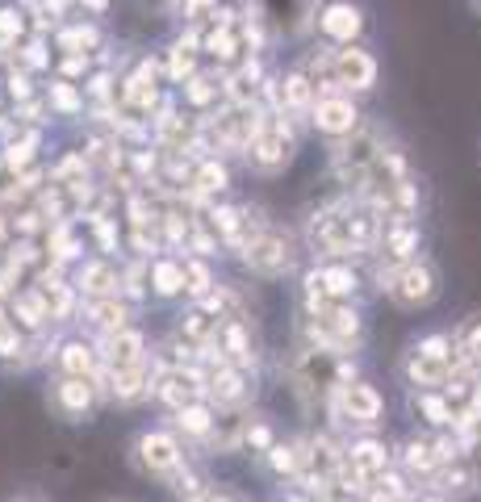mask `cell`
<instances>
[{
  "instance_id": "1",
  "label": "cell",
  "mask_w": 481,
  "mask_h": 502,
  "mask_svg": "<svg viewBox=\"0 0 481 502\" xmlns=\"http://www.w3.org/2000/svg\"><path fill=\"white\" fill-rule=\"evenodd\" d=\"M389 298L402 310H423L431 301L440 298V272L431 268L427 259H411L402 264L394 276H389Z\"/></svg>"
},
{
  "instance_id": "2",
  "label": "cell",
  "mask_w": 481,
  "mask_h": 502,
  "mask_svg": "<svg viewBox=\"0 0 481 502\" xmlns=\"http://www.w3.org/2000/svg\"><path fill=\"white\" fill-rule=\"evenodd\" d=\"M248 160L251 168H260V172H276V168H285L293 160V135H289L285 118L276 126H260L248 143Z\"/></svg>"
},
{
  "instance_id": "3",
  "label": "cell",
  "mask_w": 481,
  "mask_h": 502,
  "mask_svg": "<svg viewBox=\"0 0 481 502\" xmlns=\"http://www.w3.org/2000/svg\"><path fill=\"white\" fill-rule=\"evenodd\" d=\"M330 71H335V84H344L352 93H369L372 84H377V59H372L369 51H356V46L335 51Z\"/></svg>"
},
{
  "instance_id": "4",
  "label": "cell",
  "mask_w": 481,
  "mask_h": 502,
  "mask_svg": "<svg viewBox=\"0 0 481 502\" xmlns=\"http://www.w3.org/2000/svg\"><path fill=\"white\" fill-rule=\"evenodd\" d=\"M310 122H314V130H322L327 138H344L356 130L360 113L347 96H322V101L310 105Z\"/></svg>"
},
{
  "instance_id": "5",
  "label": "cell",
  "mask_w": 481,
  "mask_h": 502,
  "mask_svg": "<svg viewBox=\"0 0 481 502\" xmlns=\"http://www.w3.org/2000/svg\"><path fill=\"white\" fill-rule=\"evenodd\" d=\"M248 264L256 272H264V276H285V272L293 268V247H289L285 235L264 231L260 239L248 247Z\"/></svg>"
},
{
  "instance_id": "6",
  "label": "cell",
  "mask_w": 481,
  "mask_h": 502,
  "mask_svg": "<svg viewBox=\"0 0 481 502\" xmlns=\"http://www.w3.org/2000/svg\"><path fill=\"white\" fill-rule=\"evenodd\" d=\"M138 465L155 477L176 473L180 469V444L167 432H147L143 440H138Z\"/></svg>"
},
{
  "instance_id": "7",
  "label": "cell",
  "mask_w": 481,
  "mask_h": 502,
  "mask_svg": "<svg viewBox=\"0 0 481 502\" xmlns=\"http://www.w3.org/2000/svg\"><path fill=\"white\" fill-rule=\"evenodd\" d=\"M318 29H322L330 42H344V46H347L352 38H360V29H364V13H360L352 0H335V4H327V9H322Z\"/></svg>"
},
{
  "instance_id": "8",
  "label": "cell",
  "mask_w": 481,
  "mask_h": 502,
  "mask_svg": "<svg viewBox=\"0 0 481 502\" xmlns=\"http://www.w3.org/2000/svg\"><path fill=\"white\" fill-rule=\"evenodd\" d=\"M381 394L372 390V385H364V381H352L344 390V410L352 423H377L381 419Z\"/></svg>"
},
{
  "instance_id": "9",
  "label": "cell",
  "mask_w": 481,
  "mask_h": 502,
  "mask_svg": "<svg viewBox=\"0 0 481 502\" xmlns=\"http://www.w3.org/2000/svg\"><path fill=\"white\" fill-rule=\"evenodd\" d=\"M55 402L63 415H71V419L88 415V410H93V385H88V377H63L55 385Z\"/></svg>"
},
{
  "instance_id": "10",
  "label": "cell",
  "mask_w": 481,
  "mask_h": 502,
  "mask_svg": "<svg viewBox=\"0 0 481 502\" xmlns=\"http://www.w3.org/2000/svg\"><path fill=\"white\" fill-rule=\"evenodd\" d=\"M406 373H411L414 385H444V377H448V360H444V356L414 352L411 365H406Z\"/></svg>"
},
{
  "instance_id": "11",
  "label": "cell",
  "mask_w": 481,
  "mask_h": 502,
  "mask_svg": "<svg viewBox=\"0 0 481 502\" xmlns=\"http://www.w3.org/2000/svg\"><path fill=\"white\" fill-rule=\"evenodd\" d=\"M110 360H113V368L138 365V360H143V335L118 326V335H113V343H110Z\"/></svg>"
},
{
  "instance_id": "12",
  "label": "cell",
  "mask_w": 481,
  "mask_h": 502,
  "mask_svg": "<svg viewBox=\"0 0 481 502\" xmlns=\"http://www.w3.org/2000/svg\"><path fill=\"white\" fill-rule=\"evenodd\" d=\"M143 385H147V368H143V360L113 373V394L122 398V402H135V398L143 394Z\"/></svg>"
},
{
  "instance_id": "13",
  "label": "cell",
  "mask_w": 481,
  "mask_h": 502,
  "mask_svg": "<svg viewBox=\"0 0 481 502\" xmlns=\"http://www.w3.org/2000/svg\"><path fill=\"white\" fill-rule=\"evenodd\" d=\"M93 348H88V343H68V348H63V356H59V365H63V373H68V377H88V373H93Z\"/></svg>"
},
{
  "instance_id": "14",
  "label": "cell",
  "mask_w": 481,
  "mask_h": 502,
  "mask_svg": "<svg viewBox=\"0 0 481 502\" xmlns=\"http://www.w3.org/2000/svg\"><path fill=\"white\" fill-rule=\"evenodd\" d=\"M151 276H155V293H159V298H172V293L184 289V268L172 264V259H159L151 268Z\"/></svg>"
},
{
  "instance_id": "15",
  "label": "cell",
  "mask_w": 481,
  "mask_h": 502,
  "mask_svg": "<svg viewBox=\"0 0 481 502\" xmlns=\"http://www.w3.org/2000/svg\"><path fill=\"white\" fill-rule=\"evenodd\" d=\"M176 423H180V432H189V435H209L214 432V419H209L206 407H180Z\"/></svg>"
},
{
  "instance_id": "16",
  "label": "cell",
  "mask_w": 481,
  "mask_h": 502,
  "mask_svg": "<svg viewBox=\"0 0 481 502\" xmlns=\"http://www.w3.org/2000/svg\"><path fill=\"white\" fill-rule=\"evenodd\" d=\"M452 348H461L469 360H481V314H477V318H469V323L456 331Z\"/></svg>"
},
{
  "instance_id": "17",
  "label": "cell",
  "mask_w": 481,
  "mask_h": 502,
  "mask_svg": "<svg viewBox=\"0 0 481 502\" xmlns=\"http://www.w3.org/2000/svg\"><path fill=\"white\" fill-rule=\"evenodd\" d=\"M322 285H327V293H335V298H347V293L356 289V276L347 268H330V272H322Z\"/></svg>"
},
{
  "instance_id": "18",
  "label": "cell",
  "mask_w": 481,
  "mask_h": 502,
  "mask_svg": "<svg viewBox=\"0 0 481 502\" xmlns=\"http://www.w3.org/2000/svg\"><path fill=\"white\" fill-rule=\"evenodd\" d=\"M285 96H289V105L306 109V105H310V80H306V76H289V80H285Z\"/></svg>"
},
{
  "instance_id": "19",
  "label": "cell",
  "mask_w": 481,
  "mask_h": 502,
  "mask_svg": "<svg viewBox=\"0 0 481 502\" xmlns=\"http://www.w3.org/2000/svg\"><path fill=\"white\" fill-rule=\"evenodd\" d=\"M214 394H218L222 402H234V398L243 394V381H239V373H231V368H226V373L214 381Z\"/></svg>"
},
{
  "instance_id": "20",
  "label": "cell",
  "mask_w": 481,
  "mask_h": 502,
  "mask_svg": "<svg viewBox=\"0 0 481 502\" xmlns=\"http://www.w3.org/2000/svg\"><path fill=\"white\" fill-rule=\"evenodd\" d=\"M51 101H55L63 113H76V109H80V96H76L71 84H51Z\"/></svg>"
},
{
  "instance_id": "21",
  "label": "cell",
  "mask_w": 481,
  "mask_h": 502,
  "mask_svg": "<svg viewBox=\"0 0 481 502\" xmlns=\"http://www.w3.org/2000/svg\"><path fill=\"white\" fill-rule=\"evenodd\" d=\"M206 46H209V54H218V59H231V54H234V34L222 26L218 34H209Z\"/></svg>"
},
{
  "instance_id": "22",
  "label": "cell",
  "mask_w": 481,
  "mask_h": 502,
  "mask_svg": "<svg viewBox=\"0 0 481 502\" xmlns=\"http://www.w3.org/2000/svg\"><path fill=\"white\" fill-rule=\"evenodd\" d=\"M214 13H218V0H189V4H184V17H189V21H209Z\"/></svg>"
},
{
  "instance_id": "23",
  "label": "cell",
  "mask_w": 481,
  "mask_h": 502,
  "mask_svg": "<svg viewBox=\"0 0 481 502\" xmlns=\"http://www.w3.org/2000/svg\"><path fill=\"white\" fill-rule=\"evenodd\" d=\"M419 407H423V410H427V415H431V423H436V427H444V423L452 419V410L444 407L440 398H419Z\"/></svg>"
},
{
  "instance_id": "24",
  "label": "cell",
  "mask_w": 481,
  "mask_h": 502,
  "mask_svg": "<svg viewBox=\"0 0 481 502\" xmlns=\"http://www.w3.org/2000/svg\"><path fill=\"white\" fill-rule=\"evenodd\" d=\"M352 461H360L364 469H377V465H385V457H381V449H377V444H360V449L352 452Z\"/></svg>"
},
{
  "instance_id": "25",
  "label": "cell",
  "mask_w": 481,
  "mask_h": 502,
  "mask_svg": "<svg viewBox=\"0 0 481 502\" xmlns=\"http://www.w3.org/2000/svg\"><path fill=\"white\" fill-rule=\"evenodd\" d=\"M184 281H192V293H206L209 289V272L201 268V264H184Z\"/></svg>"
},
{
  "instance_id": "26",
  "label": "cell",
  "mask_w": 481,
  "mask_h": 502,
  "mask_svg": "<svg viewBox=\"0 0 481 502\" xmlns=\"http://www.w3.org/2000/svg\"><path fill=\"white\" fill-rule=\"evenodd\" d=\"M411 247H419V231H398L394 235V256H411Z\"/></svg>"
},
{
  "instance_id": "27",
  "label": "cell",
  "mask_w": 481,
  "mask_h": 502,
  "mask_svg": "<svg viewBox=\"0 0 481 502\" xmlns=\"http://www.w3.org/2000/svg\"><path fill=\"white\" fill-rule=\"evenodd\" d=\"M201 189H226V172L214 168V163H206L201 168Z\"/></svg>"
},
{
  "instance_id": "28",
  "label": "cell",
  "mask_w": 481,
  "mask_h": 502,
  "mask_svg": "<svg viewBox=\"0 0 481 502\" xmlns=\"http://www.w3.org/2000/svg\"><path fill=\"white\" fill-rule=\"evenodd\" d=\"M122 318H126L122 306H113V301H110V306H96V323H105V326H122Z\"/></svg>"
},
{
  "instance_id": "29",
  "label": "cell",
  "mask_w": 481,
  "mask_h": 502,
  "mask_svg": "<svg viewBox=\"0 0 481 502\" xmlns=\"http://www.w3.org/2000/svg\"><path fill=\"white\" fill-rule=\"evenodd\" d=\"M209 96H214V88H209L206 80H189V101L192 105H206Z\"/></svg>"
},
{
  "instance_id": "30",
  "label": "cell",
  "mask_w": 481,
  "mask_h": 502,
  "mask_svg": "<svg viewBox=\"0 0 481 502\" xmlns=\"http://www.w3.org/2000/svg\"><path fill=\"white\" fill-rule=\"evenodd\" d=\"M268 452H273L276 473H289V469H293V449H281V444H276V449H268Z\"/></svg>"
},
{
  "instance_id": "31",
  "label": "cell",
  "mask_w": 481,
  "mask_h": 502,
  "mask_svg": "<svg viewBox=\"0 0 481 502\" xmlns=\"http://www.w3.org/2000/svg\"><path fill=\"white\" fill-rule=\"evenodd\" d=\"M13 29H21V17H17V13H0V34L9 38Z\"/></svg>"
},
{
  "instance_id": "32",
  "label": "cell",
  "mask_w": 481,
  "mask_h": 502,
  "mask_svg": "<svg viewBox=\"0 0 481 502\" xmlns=\"http://www.w3.org/2000/svg\"><path fill=\"white\" fill-rule=\"evenodd\" d=\"M29 160V143H26V147H13V151H9V163H13V168H17V163H26Z\"/></svg>"
},
{
  "instance_id": "33",
  "label": "cell",
  "mask_w": 481,
  "mask_h": 502,
  "mask_svg": "<svg viewBox=\"0 0 481 502\" xmlns=\"http://www.w3.org/2000/svg\"><path fill=\"white\" fill-rule=\"evenodd\" d=\"M206 502H226V498H206Z\"/></svg>"
}]
</instances>
